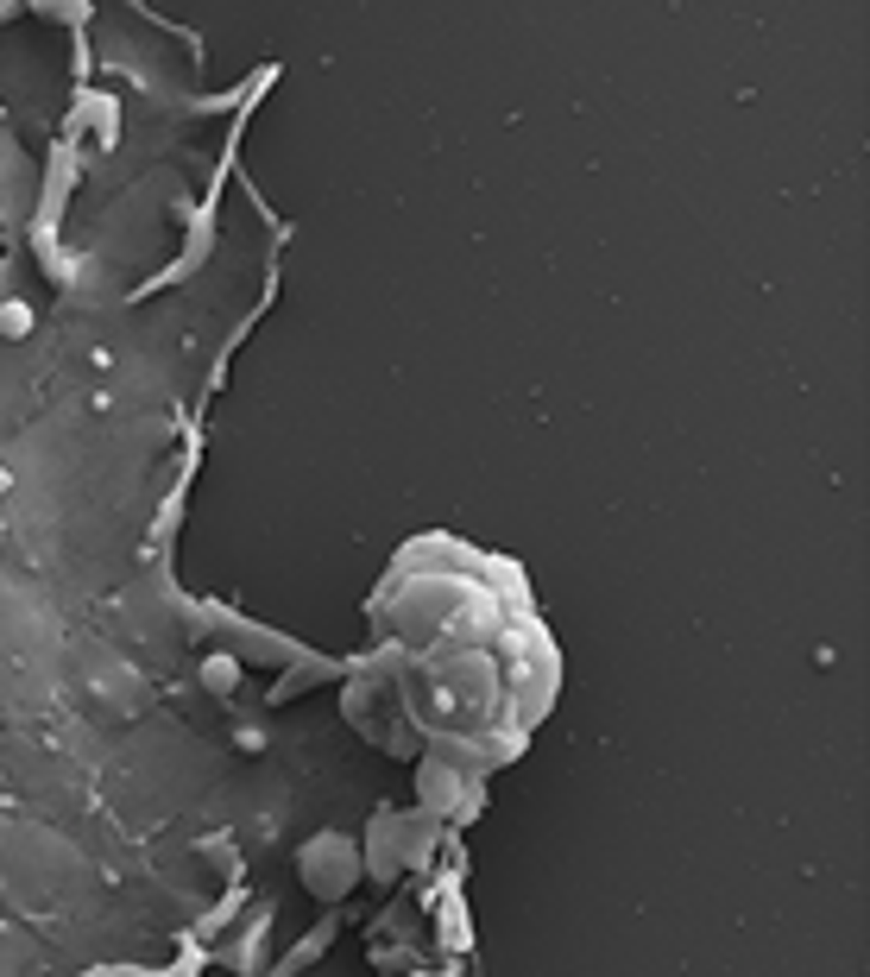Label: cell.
<instances>
[{"mask_svg":"<svg viewBox=\"0 0 870 977\" xmlns=\"http://www.w3.org/2000/svg\"><path fill=\"white\" fill-rule=\"evenodd\" d=\"M26 328H32L26 303H7V309H0V334H26Z\"/></svg>","mask_w":870,"mask_h":977,"instance_id":"cell-1","label":"cell"}]
</instances>
